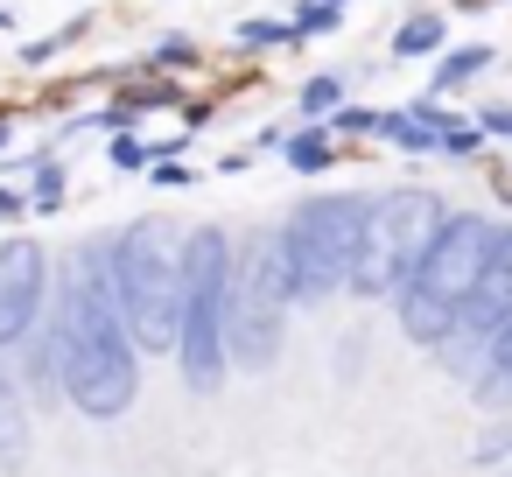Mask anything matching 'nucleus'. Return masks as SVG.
I'll list each match as a JSON object with an SVG mask.
<instances>
[{"label":"nucleus","mask_w":512,"mask_h":477,"mask_svg":"<svg viewBox=\"0 0 512 477\" xmlns=\"http://www.w3.org/2000/svg\"><path fill=\"white\" fill-rule=\"evenodd\" d=\"M435 155H442V162H477V155H484V134L463 120V127H449V134H442V148H435Z\"/></svg>","instance_id":"nucleus-29"},{"label":"nucleus","mask_w":512,"mask_h":477,"mask_svg":"<svg viewBox=\"0 0 512 477\" xmlns=\"http://www.w3.org/2000/svg\"><path fill=\"white\" fill-rule=\"evenodd\" d=\"M505 323H512V218L498 225V239H491V260H484V281L470 288V302H463V316L449 323V337L428 351L463 393H470V379L484 372V358H491V344L505 337Z\"/></svg>","instance_id":"nucleus-8"},{"label":"nucleus","mask_w":512,"mask_h":477,"mask_svg":"<svg viewBox=\"0 0 512 477\" xmlns=\"http://www.w3.org/2000/svg\"><path fill=\"white\" fill-rule=\"evenodd\" d=\"M470 463L477 470H512V414H484V428H477V442H470Z\"/></svg>","instance_id":"nucleus-22"},{"label":"nucleus","mask_w":512,"mask_h":477,"mask_svg":"<svg viewBox=\"0 0 512 477\" xmlns=\"http://www.w3.org/2000/svg\"><path fill=\"white\" fill-rule=\"evenodd\" d=\"M498 477H512V470H498Z\"/></svg>","instance_id":"nucleus-35"},{"label":"nucleus","mask_w":512,"mask_h":477,"mask_svg":"<svg viewBox=\"0 0 512 477\" xmlns=\"http://www.w3.org/2000/svg\"><path fill=\"white\" fill-rule=\"evenodd\" d=\"M148 162H155V148L141 134H113L106 141V176H148Z\"/></svg>","instance_id":"nucleus-25"},{"label":"nucleus","mask_w":512,"mask_h":477,"mask_svg":"<svg viewBox=\"0 0 512 477\" xmlns=\"http://www.w3.org/2000/svg\"><path fill=\"white\" fill-rule=\"evenodd\" d=\"M85 36H92V15H78V22H64V29L36 36V43H22V57H15V64H22V71H50V64H64Z\"/></svg>","instance_id":"nucleus-20"},{"label":"nucleus","mask_w":512,"mask_h":477,"mask_svg":"<svg viewBox=\"0 0 512 477\" xmlns=\"http://www.w3.org/2000/svg\"><path fill=\"white\" fill-rule=\"evenodd\" d=\"M134 120H148V113H183L190 106V92L176 85V78H141V85H127V92H113Z\"/></svg>","instance_id":"nucleus-21"},{"label":"nucleus","mask_w":512,"mask_h":477,"mask_svg":"<svg viewBox=\"0 0 512 477\" xmlns=\"http://www.w3.org/2000/svg\"><path fill=\"white\" fill-rule=\"evenodd\" d=\"M470 127H477L484 141H505V148H512V106H505V99H484V106H470Z\"/></svg>","instance_id":"nucleus-28"},{"label":"nucleus","mask_w":512,"mask_h":477,"mask_svg":"<svg viewBox=\"0 0 512 477\" xmlns=\"http://www.w3.org/2000/svg\"><path fill=\"white\" fill-rule=\"evenodd\" d=\"M288 274H281V246H274V225H253L239 232V253H232V309H225V358L239 379H267L288 351Z\"/></svg>","instance_id":"nucleus-7"},{"label":"nucleus","mask_w":512,"mask_h":477,"mask_svg":"<svg viewBox=\"0 0 512 477\" xmlns=\"http://www.w3.org/2000/svg\"><path fill=\"white\" fill-rule=\"evenodd\" d=\"M372 141H386L393 155H435V134L421 127V113H414V106H379Z\"/></svg>","instance_id":"nucleus-18"},{"label":"nucleus","mask_w":512,"mask_h":477,"mask_svg":"<svg viewBox=\"0 0 512 477\" xmlns=\"http://www.w3.org/2000/svg\"><path fill=\"white\" fill-rule=\"evenodd\" d=\"M141 71H148V78H190V71H204V43H197L190 29H169V36L148 43Z\"/></svg>","instance_id":"nucleus-17"},{"label":"nucleus","mask_w":512,"mask_h":477,"mask_svg":"<svg viewBox=\"0 0 512 477\" xmlns=\"http://www.w3.org/2000/svg\"><path fill=\"white\" fill-rule=\"evenodd\" d=\"M29 218V190L22 183H0V225H22Z\"/></svg>","instance_id":"nucleus-30"},{"label":"nucleus","mask_w":512,"mask_h":477,"mask_svg":"<svg viewBox=\"0 0 512 477\" xmlns=\"http://www.w3.org/2000/svg\"><path fill=\"white\" fill-rule=\"evenodd\" d=\"M351 99V71H316V78H302V92H295V120H330L337 106Z\"/></svg>","instance_id":"nucleus-19"},{"label":"nucleus","mask_w":512,"mask_h":477,"mask_svg":"<svg viewBox=\"0 0 512 477\" xmlns=\"http://www.w3.org/2000/svg\"><path fill=\"white\" fill-rule=\"evenodd\" d=\"M36 456V407L15 379V365L0 358V477H22Z\"/></svg>","instance_id":"nucleus-10"},{"label":"nucleus","mask_w":512,"mask_h":477,"mask_svg":"<svg viewBox=\"0 0 512 477\" xmlns=\"http://www.w3.org/2000/svg\"><path fill=\"white\" fill-rule=\"evenodd\" d=\"M148 183H155V190H190V183H197V169H183V155H176V148H155Z\"/></svg>","instance_id":"nucleus-27"},{"label":"nucleus","mask_w":512,"mask_h":477,"mask_svg":"<svg viewBox=\"0 0 512 477\" xmlns=\"http://www.w3.org/2000/svg\"><path fill=\"white\" fill-rule=\"evenodd\" d=\"M288 29H295V43L337 36V29H344V8H330V0H295V8H288Z\"/></svg>","instance_id":"nucleus-24"},{"label":"nucleus","mask_w":512,"mask_h":477,"mask_svg":"<svg viewBox=\"0 0 512 477\" xmlns=\"http://www.w3.org/2000/svg\"><path fill=\"white\" fill-rule=\"evenodd\" d=\"M498 225H505V218H491V211H449V225L435 232V246H428V260L414 267V281L386 302V309H393V330H400L414 351H435V344L449 337V323L463 316L470 288L484 281V260H491Z\"/></svg>","instance_id":"nucleus-5"},{"label":"nucleus","mask_w":512,"mask_h":477,"mask_svg":"<svg viewBox=\"0 0 512 477\" xmlns=\"http://www.w3.org/2000/svg\"><path fill=\"white\" fill-rule=\"evenodd\" d=\"M449 197L442 190H428V183H400V190H379L372 197V218H365V239H358V267H351V302H365V309H386L407 281H414V267L428 260V246H435V232L449 225Z\"/></svg>","instance_id":"nucleus-6"},{"label":"nucleus","mask_w":512,"mask_h":477,"mask_svg":"<svg viewBox=\"0 0 512 477\" xmlns=\"http://www.w3.org/2000/svg\"><path fill=\"white\" fill-rule=\"evenodd\" d=\"M57 302V253L36 232H0V358L29 344Z\"/></svg>","instance_id":"nucleus-9"},{"label":"nucleus","mask_w":512,"mask_h":477,"mask_svg":"<svg viewBox=\"0 0 512 477\" xmlns=\"http://www.w3.org/2000/svg\"><path fill=\"white\" fill-rule=\"evenodd\" d=\"M491 64H498L491 43H449V50L435 57V71H428V99H456V92H470Z\"/></svg>","instance_id":"nucleus-12"},{"label":"nucleus","mask_w":512,"mask_h":477,"mask_svg":"<svg viewBox=\"0 0 512 477\" xmlns=\"http://www.w3.org/2000/svg\"><path fill=\"white\" fill-rule=\"evenodd\" d=\"M8 148H15V113L0 106V155H8Z\"/></svg>","instance_id":"nucleus-32"},{"label":"nucleus","mask_w":512,"mask_h":477,"mask_svg":"<svg viewBox=\"0 0 512 477\" xmlns=\"http://www.w3.org/2000/svg\"><path fill=\"white\" fill-rule=\"evenodd\" d=\"M113 302L127 337L141 344V358H176V316H183V225H169L162 211H141L113 232V260H106Z\"/></svg>","instance_id":"nucleus-4"},{"label":"nucleus","mask_w":512,"mask_h":477,"mask_svg":"<svg viewBox=\"0 0 512 477\" xmlns=\"http://www.w3.org/2000/svg\"><path fill=\"white\" fill-rule=\"evenodd\" d=\"M274 155H281V169H295V176H323V169H337V141H330V127H316V120H295L288 141H281Z\"/></svg>","instance_id":"nucleus-14"},{"label":"nucleus","mask_w":512,"mask_h":477,"mask_svg":"<svg viewBox=\"0 0 512 477\" xmlns=\"http://www.w3.org/2000/svg\"><path fill=\"white\" fill-rule=\"evenodd\" d=\"M8 365H15V379H22V393H29V407H36V414H57V407H64V379H57L50 323H43L29 344H15V351H8Z\"/></svg>","instance_id":"nucleus-11"},{"label":"nucleus","mask_w":512,"mask_h":477,"mask_svg":"<svg viewBox=\"0 0 512 477\" xmlns=\"http://www.w3.org/2000/svg\"><path fill=\"white\" fill-rule=\"evenodd\" d=\"M372 120H379V106H365V99H344L323 127H330V141H358V134H372Z\"/></svg>","instance_id":"nucleus-26"},{"label":"nucleus","mask_w":512,"mask_h":477,"mask_svg":"<svg viewBox=\"0 0 512 477\" xmlns=\"http://www.w3.org/2000/svg\"><path fill=\"white\" fill-rule=\"evenodd\" d=\"M113 232H85L78 246L57 253V302H50V344H57V379H64V407L85 421H127L141 400V344L120 323L113 281Z\"/></svg>","instance_id":"nucleus-1"},{"label":"nucleus","mask_w":512,"mask_h":477,"mask_svg":"<svg viewBox=\"0 0 512 477\" xmlns=\"http://www.w3.org/2000/svg\"><path fill=\"white\" fill-rule=\"evenodd\" d=\"M8 29H15V15H8V8H0V36H8Z\"/></svg>","instance_id":"nucleus-33"},{"label":"nucleus","mask_w":512,"mask_h":477,"mask_svg":"<svg viewBox=\"0 0 512 477\" xmlns=\"http://www.w3.org/2000/svg\"><path fill=\"white\" fill-rule=\"evenodd\" d=\"M232 43H239V50H302L295 29H288V15H246V22L232 29Z\"/></svg>","instance_id":"nucleus-23"},{"label":"nucleus","mask_w":512,"mask_h":477,"mask_svg":"<svg viewBox=\"0 0 512 477\" xmlns=\"http://www.w3.org/2000/svg\"><path fill=\"white\" fill-rule=\"evenodd\" d=\"M449 50V15H435V8H414L407 22H393V36H386V57L393 64H407V57H442Z\"/></svg>","instance_id":"nucleus-13"},{"label":"nucleus","mask_w":512,"mask_h":477,"mask_svg":"<svg viewBox=\"0 0 512 477\" xmlns=\"http://www.w3.org/2000/svg\"><path fill=\"white\" fill-rule=\"evenodd\" d=\"M22 190H29V211L36 218H50V211H64V197H71V169H64V155L57 148H36L29 162H22Z\"/></svg>","instance_id":"nucleus-15"},{"label":"nucleus","mask_w":512,"mask_h":477,"mask_svg":"<svg viewBox=\"0 0 512 477\" xmlns=\"http://www.w3.org/2000/svg\"><path fill=\"white\" fill-rule=\"evenodd\" d=\"M372 197H379V190H358V183L309 190V197H295L288 218L274 225V246H281V274H288L295 316H316V309H330V302L351 288V267H358V239H365Z\"/></svg>","instance_id":"nucleus-2"},{"label":"nucleus","mask_w":512,"mask_h":477,"mask_svg":"<svg viewBox=\"0 0 512 477\" xmlns=\"http://www.w3.org/2000/svg\"><path fill=\"white\" fill-rule=\"evenodd\" d=\"M330 8H344V0H330Z\"/></svg>","instance_id":"nucleus-34"},{"label":"nucleus","mask_w":512,"mask_h":477,"mask_svg":"<svg viewBox=\"0 0 512 477\" xmlns=\"http://www.w3.org/2000/svg\"><path fill=\"white\" fill-rule=\"evenodd\" d=\"M232 253L239 232L218 218L183 225V316H176V379L190 400H218L232 379L225 358V309H232Z\"/></svg>","instance_id":"nucleus-3"},{"label":"nucleus","mask_w":512,"mask_h":477,"mask_svg":"<svg viewBox=\"0 0 512 477\" xmlns=\"http://www.w3.org/2000/svg\"><path fill=\"white\" fill-rule=\"evenodd\" d=\"M218 169H225V176H246V169H253V155H246V148H225V155H218Z\"/></svg>","instance_id":"nucleus-31"},{"label":"nucleus","mask_w":512,"mask_h":477,"mask_svg":"<svg viewBox=\"0 0 512 477\" xmlns=\"http://www.w3.org/2000/svg\"><path fill=\"white\" fill-rule=\"evenodd\" d=\"M470 400H477L484 414H512V323H505V337L491 344L484 372L470 379Z\"/></svg>","instance_id":"nucleus-16"}]
</instances>
